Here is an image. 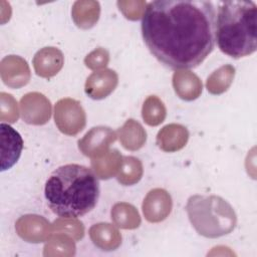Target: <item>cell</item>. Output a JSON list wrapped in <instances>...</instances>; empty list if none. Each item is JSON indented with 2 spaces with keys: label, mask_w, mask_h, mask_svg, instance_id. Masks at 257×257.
I'll return each instance as SVG.
<instances>
[{
  "label": "cell",
  "mask_w": 257,
  "mask_h": 257,
  "mask_svg": "<svg viewBox=\"0 0 257 257\" xmlns=\"http://www.w3.org/2000/svg\"><path fill=\"white\" fill-rule=\"evenodd\" d=\"M142 35L150 52L165 66H199L216 43V10L211 1L157 0L142 17Z\"/></svg>",
  "instance_id": "1"
},
{
  "label": "cell",
  "mask_w": 257,
  "mask_h": 257,
  "mask_svg": "<svg viewBox=\"0 0 257 257\" xmlns=\"http://www.w3.org/2000/svg\"><path fill=\"white\" fill-rule=\"evenodd\" d=\"M44 195L55 215L75 219L94 209L99 198V183L89 168L67 164L50 174L45 183Z\"/></svg>",
  "instance_id": "2"
},
{
  "label": "cell",
  "mask_w": 257,
  "mask_h": 257,
  "mask_svg": "<svg viewBox=\"0 0 257 257\" xmlns=\"http://www.w3.org/2000/svg\"><path fill=\"white\" fill-rule=\"evenodd\" d=\"M216 41L226 55L238 59L257 48V6L253 1H222L216 15Z\"/></svg>",
  "instance_id": "3"
},
{
  "label": "cell",
  "mask_w": 257,
  "mask_h": 257,
  "mask_svg": "<svg viewBox=\"0 0 257 257\" xmlns=\"http://www.w3.org/2000/svg\"><path fill=\"white\" fill-rule=\"evenodd\" d=\"M186 210L196 231L207 238L229 234L237 218L231 205L219 196L194 195L188 199Z\"/></svg>",
  "instance_id": "4"
},
{
  "label": "cell",
  "mask_w": 257,
  "mask_h": 257,
  "mask_svg": "<svg viewBox=\"0 0 257 257\" xmlns=\"http://www.w3.org/2000/svg\"><path fill=\"white\" fill-rule=\"evenodd\" d=\"M1 133V172L11 169L19 160L23 149L20 134L5 122L0 123Z\"/></svg>",
  "instance_id": "5"
},
{
  "label": "cell",
  "mask_w": 257,
  "mask_h": 257,
  "mask_svg": "<svg viewBox=\"0 0 257 257\" xmlns=\"http://www.w3.org/2000/svg\"><path fill=\"white\" fill-rule=\"evenodd\" d=\"M115 141V134L109 127H93L89 133L84 136V139L78 142L79 150L83 152L86 156H92L96 144L98 148L108 147L110 143Z\"/></svg>",
  "instance_id": "6"
}]
</instances>
